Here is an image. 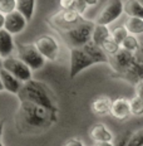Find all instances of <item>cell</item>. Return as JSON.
<instances>
[{"label":"cell","mask_w":143,"mask_h":146,"mask_svg":"<svg viewBox=\"0 0 143 146\" xmlns=\"http://www.w3.org/2000/svg\"><path fill=\"white\" fill-rule=\"evenodd\" d=\"M15 127L22 135H40L58 121V113L29 101H19L15 112Z\"/></svg>","instance_id":"cell-1"},{"label":"cell","mask_w":143,"mask_h":146,"mask_svg":"<svg viewBox=\"0 0 143 146\" xmlns=\"http://www.w3.org/2000/svg\"><path fill=\"white\" fill-rule=\"evenodd\" d=\"M16 96L19 101H29L36 103L55 113H59L57 95L47 83L42 81L30 80L28 82H24L23 87L20 88Z\"/></svg>","instance_id":"cell-2"},{"label":"cell","mask_w":143,"mask_h":146,"mask_svg":"<svg viewBox=\"0 0 143 146\" xmlns=\"http://www.w3.org/2000/svg\"><path fill=\"white\" fill-rule=\"evenodd\" d=\"M94 27H96L94 22L83 19L75 28L64 33H59V34L71 48H82L88 42L92 40Z\"/></svg>","instance_id":"cell-3"},{"label":"cell","mask_w":143,"mask_h":146,"mask_svg":"<svg viewBox=\"0 0 143 146\" xmlns=\"http://www.w3.org/2000/svg\"><path fill=\"white\" fill-rule=\"evenodd\" d=\"M83 19L84 18L77 11L60 9L59 11H57L53 15H50L49 18H47V24L55 32L64 33L75 28L78 24H80Z\"/></svg>","instance_id":"cell-4"},{"label":"cell","mask_w":143,"mask_h":146,"mask_svg":"<svg viewBox=\"0 0 143 146\" xmlns=\"http://www.w3.org/2000/svg\"><path fill=\"white\" fill-rule=\"evenodd\" d=\"M16 56L19 59H22L25 64H28L32 71H38L43 68L45 64V57L39 52L35 44H24L16 43L15 44Z\"/></svg>","instance_id":"cell-5"},{"label":"cell","mask_w":143,"mask_h":146,"mask_svg":"<svg viewBox=\"0 0 143 146\" xmlns=\"http://www.w3.org/2000/svg\"><path fill=\"white\" fill-rule=\"evenodd\" d=\"M94 60L86 53L83 48H71V67L69 77L74 78L84 69L94 66Z\"/></svg>","instance_id":"cell-6"},{"label":"cell","mask_w":143,"mask_h":146,"mask_svg":"<svg viewBox=\"0 0 143 146\" xmlns=\"http://www.w3.org/2000/svg\"><path fill=\"white\" fill-rule=\"evenodd\" d=\"M133 58H134V53L128 52L123 48H121L113 56H109V66L113 69V72L115 73L114 77L121 78L128 69L130 68L133 63Z\"/></svg>","instance_id":"cell-7"},{"label":"cell","mask_w":143,"mask_h":146,"mask_svg":"<svg viewBox=\"0 0 143 146\" xmlns=\"http://www.w3.org/2000/svg\"><path fill=\"white\" fill-rule=\"evenodd\" d=\"M3 68L7 69L8 72H10L11 74H14L18 80L24 82H28L32 80V68L25 64L22 59H19L18 57H8L3 60Z\"/></svg>","instance_id":"cell-8"},{"label":"cell","mask_w":143,"mask_h":146,"mask_svg":"<svg viewBox=\"0 0 143 146\" xmlns=\"http://www.w3.org/2000/svg\"><path fill=\"white\" fill-rule=\"evenodd\" d=\"M124 3L122 0H108V3L104 5V8L100 10L99 15L97 17L96 23L109 25L111 23L115 22L118 18L124 13Z\"/></svg>","instance_id":"cell-9"},{"label":"cell","mask_w":143,"mask_h":146,"mask_svg":"<svg viewBox=\"0 0 143 146\" xmlns=\"http://www.w3.org/2000/svg\"><path fill=\"white\" fill-rule=\"evenodd\" d=\"M34 44L36 45V48L39 49L42 54L45 57V59L55 62L59 58V44H58L57 39L54 36H51L49 34H43L35 39Z\"/></svg>","instance_id":"cell-10"},{"label":"cell","mask_w":143,"mask_h":146,"mask_svg":"<svg viewBox=\"0 0 143 146\" xmlns=\"http://www.w3.org/2000/svg\"><path fill=\"white\" fill-rule=\"evenodd\" d=\"M121 80L128 81L130 83L136 84L139 81H143V43L134 53V58L130 68L121 77Z\"/></svg>","instance_id":"cell-11"},{"label":"cell","mask_w":143,"mask_h":146,"mask_svg":"<svg viewBox=\"0 0 143 146\" xmlns=\"http://www.w3.org/2000/svg\"><path fill=\"white\" fill-rule=\"evenodd\" d=\"M26 18L18 10H14L13 13L5 15V25L4 29L8 30L10 34H19L26 27Z\"/></svg>","instance_id":"cell-12"},{"label":"cell","mask_w":143,"mask_h":146,"mask_svg":"<svg viewBox=\"0 0 143 146\" xmlns=\"http://www.w3.org/2000/svg\"><path fill=\"white\" fill-rule=\"evenodd\" d=\"M111 115L117 120H126L128 118L130 115V103L129 100L126 97H119V98L114 100L113 105H112V110H111Z\"/></svg>","instance_id":"cell-13"},{"label":"cell","mask_w":143,"mask_h":146,"mask_svg":"<svg viewBox=\"0 0 143 146\" xmlns=\"http://www.w3.org/2000/svg\"><path fill=\"white\" fill-rule=\"evenodd\" d=\"M0 77H1L5 91H8L9 93H13V95H18V93H19L20 88L23 87L22 81L18 80L14 74H11L10 72H8L7 69H4V68L0 69Z\"/></svg>","instance_id":"cell-14"},{"label":"cell","mask_w":143,"mask_h":146,"mask_svg":"<svg viewBox=\"0 0 143 146\" xmlns=\"http://www.w3.org/2000/svg\"><path fill=\"white\" fill-rule=\"evenodd\" d=\"M82 48H83V49L86 50V53L94 60L96 64L97 63H108L109 56L105 53L104 49H103L100 45L96 44L93 40L88 42V43L86 45H83Z\"/></svg>","instance_id":"cell-15"},{"label":"cell","mask_w":143,"mask_h":146,"mask_svg":"<svg viewBox=\"0 0 143 146\" xmlns=\"http://www.w3.org/2000/svg\"><path fill=\"white\" fill-rule=\"evenodd\" d=\"M89 136L94 142H113V133L103 123H96L90 127Z\"/></svg>","instance_id":"cell-16"},{"label":"cell","mask_w":143,"mask_h":146,"mask_svg":"<svg viewBox=\"0 0 143 146\" xmlns=\"http://www.w3.org/2000/svg\"><path fill=\"white\" fill-rule=\"evenodd\" d=\"M112 105H113V101L108 96H99L92 101L90 108L97 116H107V115H111Z\"/></svg>","instance_id":"cell-17"},{"label":"cell","mask_w":143,"mask_h":146,"mask_svg":"<svg viewBox=\"0 0 143 146\" xmlns=\"http://www.w3.org/2000/svg\"><path fill=\"white\" fill-rule=\"evenodd\" d=\"M13 34L5 29H0V56L3 58H8L15 49V43L13 40Z\"/></svg>","instance_id":"cell-18"},{"label":"cell","mask_w":143,"mask_h":146,"mask_svg":"<svg viewBox=\"0 0 143 146\" xmlns=\"http://www.w3.org/2000/svg\"><path fill=\"white\" fill-rule=\"evenodd\" d=\"M123 9L124 13L129 18H141V19H143V5L138 0H126Z\"/></svg>","instance_id":"cell-19"},{"label":"cell","mask_w":143,"mask_h":146,"mask_svg":"<svg viewBox=\"0 0 143 146\" xmlns=\"http://www.w3.org/2000/svg\"><path fill=\"white\" fill-rule=\"evenodd\" d=\"M111 35L112 34H111V30L108 29V25H103V24L96 23V27H94V30H93V36H92V40L94 43L102 47V44L104 43Z\"/></svg>","instance_id":"cell-20"},{"label":"cell","mask_w":143,"mask_h":146,"mask_svg":"<svg viewBox=\"0 0 143 146\" xmlns=\"http://www.w3.org/2000/svg\"><path fill=\"white\" fill-rule=\"evenodd\" d=\"M59 5L64 10H74L83 15L86 13L88 5L84 3V0H59Z\"/></svg>","instance_id":"cell-21"},{"label":"cell","mask_w":143,"mask_h":146,"mask_svg":"<svg viewBox=\"0 0 143 146\" xmlns=\"http://www.w3.org/2000/svg\"><path fill=\"white\" fill-rule=\"evenodd\" d=\"M35 9V0H16V10L22 13L26 20L30 22L34 15Z\"/></svg>","instance_id":"cell-22"},{"label":"cell","mask_w":143,"mask_h":146,"mask_svg":"<svg viewBox=\"0 0 143 146\" xmlns=\"http://www.w3.org/2000/svg\"><path fill=\"white\" fill-rule=\"evenodd\" d=\"M124 27L127 28L129 34L133 35H138V34H143V19L141 18H129L126 20Z\"/></svg>","instance_id":"cell-23"},{"label":"cell","mask_w":143,"mask_h":146,"mask_svg":"<svg viewBox=\"0 0 143 146\" xmlns=\"http://www.w3.org/2000/svg\"><path fill=\"white\" fill-rule=\"evenodd\" d=\"M139 47H141V43L136 38V35H133V34H128L127 38L121 44V48H123V49H126L128 52H132V53H136Z\"/></svg>","instance_id":"cell-24"},{"label":"cell","mask_w":143,"mask_h":146,"mask_svg":"<svg viewBox=\"0 0 143 146\" xmlns=\"http://www.w3.org/2000/svg\"><path fill=\"white\" fill-rule=\"evenodd\" d=\"M102 48L104 49V52L108 54V56H113V54H115L118 50L121 49V44H118L117 42L113 39V36L111 35L107 40L102 44Z\"/></svg>","instance_id":"cell-25"},{"label":"cell","mask_w":143,"mask_h":146,"mask_svg":"<svg viewBox=\"0 0 143 146\" xmlns=\"http://www.w3.org/2000/svg\"><path fill=\"white\" fill-rule=\"evenodd\" d=\"M130 103V113L133 116H142L143 115V100L134 96L129 100Z\"/></svg>","instance_id":"cell-26"},{"label":"cell","mask_w":143,"mask_h":146,"mask_svg":"<svg viewBox=\"0 0 143 146\" xmlns=\"http://www.w3.org/2000/svg\"><path fill=\"white\" fill-rule=\"evenodd\" d=\"M111 34L118 44H122V42L127 38V35H128L129 33H128V30H127V28L124 25H119V27H115V28L112 29Z\"/></svg>","instance_id":"cell-27"},{"label":"cell","mask_w":143,"mask_h":146,"mask_svg":"<svg viewBox=\"0 0 143 146\" xmlns=\"http://www.w3.org/2000/svg\"><path fill=\"white\" fill-rule=\"evenodd\" d=\"M16 10V0H0V13L9 14Z\"/></svg>","instance_id":"cell-28"},{"label":"cell","mask_w":143,"mask_h":146,"mask_svg":"<svg viewBox=\"0 0 143 146\" xmlns=\"http://www.w3.org/2000/svg\"><path fill=\"white\" fill-rule=\"evenodd\" d=\"M127 146H143V130H138L129 135Z\"/></svg>","instance_id":"cell-29"},{"label":"cell","mask_w":143,"mask_h":146,"mask_svg":"<svg viewBox=\"0 0 143 146\" xmlns=\"http://www.w3.org/2000/svg\"><path fill=\"white\" fill-rule=\"evenodd\" d=\"M134 92L137 97L143 100V81H139L138 83L134 84Z\"/></svg>","instance_id":"cell-30"},{"label":"cell","mask_w":143,"mask_h":146,"mask_svg":"<svg viewBox=\"0 0 143 146\" xmlns=\"http://www.w3.org/2000/svg\"><path fill=\"white\" fill-rule=\"evenodd\" d=\"M64 146H86L84 142L79 139H69L68 141L65 142Z\"/></svg>","instance_id":"cell-31"},{"label":"cell","mask_w":143,"mask_h":146,"mask_svg":"<svg viewBox=\"0 0 143 146\" xmlns=\"http://www.w3.org/2000/svg\"><path fill=\"white\" fill-rule=\"evenodd\" d=\"M4 125H5V120L4 118H1V120H0V142H1L3 132H4Z\"/></svg>","instance_id":"cell-32"},{"label":"cell","mask_w":143,"mask_h":146,"mask_svg":"<svg viewBox=\"0 0 143 146\" xmlns=\"http://www.w3.org/2000/svg\"><path fill=\"white\" fill-rule=\"evenodd\" d=\"M5 25V14L0 13V29H4Z\"/></svg>","instance_id":"cell-33"},{"label":"cell","mask_w":143,"mask_h":146,"mask_svg":"<svg viewBox=\"0 0 143 146\" xmlns=\"http://www.w3.org/2000/svg\"><path fill=\"white\" fill-rule=\"evenodd\" d=\"M94 146H115V144L113 142H96Z\"/></svg>","instance_id":"cell-34"},{"label":"cell","mask_w":143,"mask_h":146,"mask_svg":"<svg viewBox=\"0 0 143 146\" xmlns=\"http://www.w3.org/2000/svg\"><path fill=\"white\" fill-rule=\"evenodd\" d=\"M84 3H86L88 7H93V5H96L98 3V0H84Z\"/></svg>","instance_id":"cell-35"},{"label":"cell","mask_w":143,"mask_h":146,"mask_svg":"<svg viewBox=\"0 0 143 146\" xmlns=\"http://www.w3.org/2000/svg\"><path fill=\"white\" fill-rule=\"evenodd\" d=\"M1 91H5V88H4V84H3L1 77H0V92H1Z\"/></svg>","instance_id":"cell-36"},{"label":"cell","mask_w":143,"mask_h":146,"mask_svg":"<svg viewBox=\"0 0 143 146\" xmlns=\"http://www.w3.org/2000/svg\"><path fill=\"white\" fill-rule=\"evenodd\" d=\"M3 60H4V58H3V57L0 56V69L3 68Z\"/></svg>","instance_id":"cell-37"},{"label":"cell","mask_w":143,"mask_h":146,"mask_svg":"<svg viewBox=\"0 0 143 146\" xmlns=\"http://www.w3.org/2000/svg\"><path fill=\"white\" fill-rule=\"evenodd\" d=\"M138 1H139V3H141V4H142V5H143V0H138Z\"/></svg>","instance_id":"cell-38"},{"label":"cell","mask_w":143,"mask_h":146,"mask_svg":"<svg viewBox=\"0 0 143 146\" xmlns=\"http://www.w3.org/2000/svg\"><path fill=\"white\" fill-rule=\"evenodd\" d=\"M0 146H4V144H3V142H0Z\"/></svg>","instance_id":"cell-39"}]
</instances>
